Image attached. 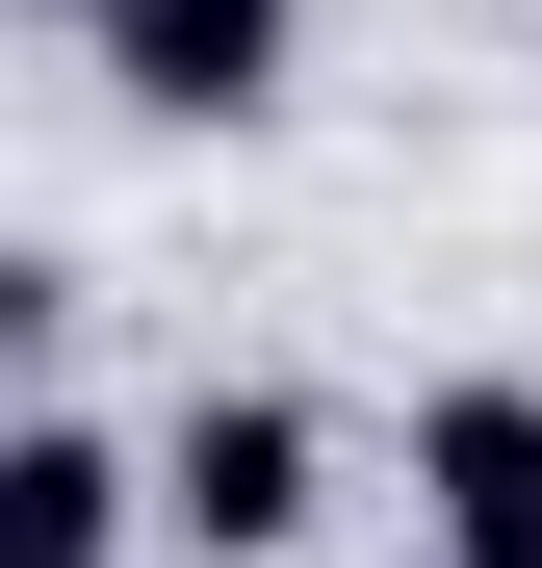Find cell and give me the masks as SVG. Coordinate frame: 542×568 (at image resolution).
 Wrapping results in <instances>:
<instances>
[{"mask_svg":"<svg viewBox=\"0 0 542 568\" xmlns=\"http://www.w3.org/2000/svg\"><path fill=\"white\" fill-rule=\"evenodd\" d=\"M310 517H336V414L310 388H181L155 414V542L181 568H285Z\"/></svg>","mask_w":542,"mask_h":568,"instance_id":"1","label":"cell"},{"mask_svg":"<svg viewBox=\"0 0 542 568\" xmlns=\"http://www.w3.org/2000/svg\"><path fill=\"white\" fill-rule=\"evenodd\" d=\"M78 52H104L130 130H258L310 78V0H78Z\"/></svg>","mask_w":542,"mask_h":568,"instance_id":"2","label":"cell"},{"mask_svg":"<svg viewBox=\"0 0 542 568\" xmlns=\"http://www.w3.org/2000/svg\"><path fill=\"white\" fill-rule=\"evenodd\" d=\"M413 568H542V388L517 362L413 388Z\"/></svg>","mask_w":542,"mask_h":568,"instance_id":"3","label":"cell"},{"mask_svg":"<svg viewBox=\"0 0 542 568\" xmlns=\"http://www.w3.org/2000/svg\"><path fill=\"white\" fill-rule=\"evenodd\" d=\"M155 542V439H104L78 388H27V439H0V568H130Z\"/></svg>","mask_w":542,"mask_h":568,"instance_id":"4","label":"cell"},{"mask_svg":"<svg viewBox=\"0 0 542 568\" xmlns=\"http://www.w3.org/2000/svg\"><path fill=\"white\" fill-rule=\"evenodd\" d=\"M52 27H78V0H52Z\"/></svg>","mask_w":542,"mask_h":568,"instance_id":"5","label":"cell"}]
</instances>
